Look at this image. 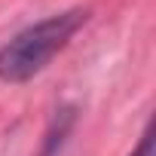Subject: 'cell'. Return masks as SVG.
<instances>
[{
  "label": "cell",
  "instance_id": "cell-1",
  "mask_svg": "<svg viewBox=\"0 0 156 156\" xmlns=\"http://www.w3.org/2000/svg\"><path fill=\"white\" fill-rule=\"evenodd\" d=\"M89 19V9H67L46 16L43 22L19 31L9 43L0 46V80L3 83H28L37 73L49 67V61L73 40V34L80 31Z\"/></svg>",
  "mask_w": 156,
  "mask_h": 156
},
{
  "label": "cell",
  "instance_id": "cell-2",
  "mask_svg": "<svg viewBox=\"0 0 156 156\" xmlns=\"http://www.w3.org/2000/svg\"><path fill=\"white\" fill-rule=\"evenodd\" d=\"M129 156H153V129H150V126L144 129V135H141L138 147H135Z\"/></svg>",
  "mask_w": 156,
  "mask_h": 156
}]
</instances>
